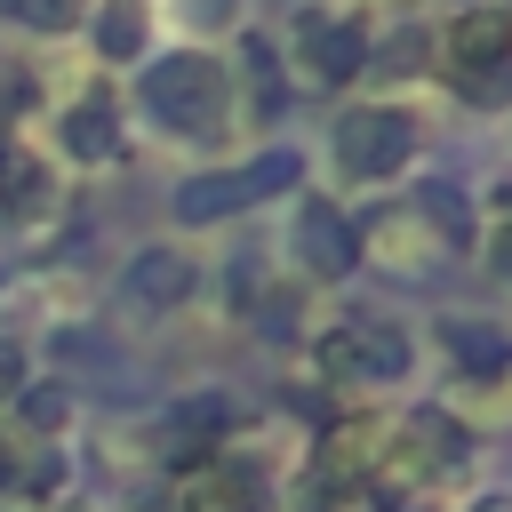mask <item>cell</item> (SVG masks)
I'll return each instance as SVG.
<instances>
[{
  "label": "cell",
  "instance_id": "cell-23",
  "mask_svg": "<svg viewBox=\"0 0 512 512\" xmlns=\"http://www.w3.org/2000/svg\"><path fill=\"white\" fill-rule=\"evenodd\" d=\"M192 8H200V24H224L232 16V0H192Z\"/></svg>",
  "mask_w": 512,
  "mask_h": 512
},
{
  "label": "cell",
  "instance_id": "cell-20",
  "mask_svg": "<svg viewBox=\"0 0 512 512\" xmlns=\"http://www.w3.org/2000/svg\"><path fill=\"white\" fill-rule=\"evenodd\" d=\"M32 384V360H24V344L16 336H0V400H16Z\"/></svg>",
  "mask_w": 512,
  "mask_h": 512
},
{
  "label": "cell",
  "instance_id": "cell-1",
  "mask_svg": "<svg viewBox=\"0 0 512 512\" xmlns=\"http://www.w3.org/2000/svg\"><path fill=\"white\" fill-rule=\"evenodd\" d=\"M144 104H152V120L168 136H224V120H232V72L216 56H200V48L160 56L144 72Z\"/></svg>",
  "mask_w": 512,
  "mask_h": 512
},
{
  "label": "cell",
  "instance_id": "cell-12",
  "mask_svg": "<svg viewBox=\"0 0 512 512\" xmlns=\"http://www.w3.org/2000/svg\"><path fill=\"white\" fill-rule=\"evenodd\" d=\"M64 152H72V160H112V152H120L112 104H104V96H80V104L64 112Z\"/></svg>",
  "mask_w": 512,
  "mask_h": 512
},
{
  "label": "cell",
  "instance_id": "cell-25",
  "mask_svg": "<svg viewBox=\"0 0 512 512\" xmlns=\"http://www.w3.org/2000/svg\"><path fill=\"white\" fill-rule=\"evenodd\" d=\"M464 8H480V0H464Z\"/></svg>",
  "mask_w": 512,
  "mask_h": 512
},
{
  "label": "cell",
  "instance_id": "cell-11",
  "mask_svg": "<svg viewBox=\"0 0 512 512\" xmlns=\"http://www.w3.org/2000/svg\"><path fill=\"white\" fill-rule=\"evenodd\" d=\"M48 200H56L48 160H32L16 136H0V208H8V216H40Z\"/></svg>",
  "mask_w": 512,
  "mask_h": 512
},
{
  "label": "cell",
  "instance_id": "cell-18",
  "mask_svg": "<svg viewBox=\"0 0 512 512\" xmlns=\"http://www.w3.org/2000/svg\"><path fill=\"white\" fill-rule=\"evenodd\" d=\"M240 64H248V104L272 120V112H280V80H272V56H264V40H248V56H240Z\"/></svg>",
  "mask_w": 512,
  "mask_h": 512
},
{
  "label": "cell",
  "instance_id": "cell-24",
  "mask_svg": "<svg viewBox=\"0 0 512 512\" xmlns=\"http://www.w3.org/2000/svg\"><path fill=\"white\" fill-rule=\"evenodd\" d=\"M480 512H512V504H480Z\"/></svg>",
  "mask_w": 512,
  "mask_h": 512
},
{
  "label": "cell",
  "instance_id": "cell-21",
  "mask_svg": "<svg viewBox=\"0 0 512 512\" xmlns=\"http://www.w3.org/2000/svg\"><path fill=\"white\" fill-rule=\"evenodd\" d=\"M448 344H456L464 360H496V352H504V344H496L488 328H472V320H456V328H448Z\"/></svg>",
  "mask_w": 512,
  "mask_h": 512
},
{
  "label": "cell",
  "instance_id": "cell-13",
  "mask_svg": "<svg viewBox=\"0 0 512 512\" xmlns=\"http://www.w3.org/2000/svg\"><path fill=\"white\" fill-rule=\"evenodd\" d=\"M96 40H104V56H112V64H120V56H136V48H144V8H136V0H112V8H104V24H96Z\"/></svg>",
  "mask_w": 512,
  "mask_h": 512
},
{
  "label": "cell",
  "instance_id": "cell-7",
  "mask_svg": "<svg viewBox=\"0 0 512 512\" xmlns=\"http://www.w3.org/2000/svg\"><path fill=\"white\" fill-rule=\"evenodd\" d=\"M376 456H384V424H376V416H344V424L320 432L312 472H320L328 488H352V480H376Z\"/></svg>",
  "mask_w": 512,
  "mask_h": 512
},
{
  "label": "cell",
  "instance_id": "cell-9",
  "mask_svg": "<svg viewBox=\"0 0 512 512\" xmlns=\"http://www.w3.org/2000/svg\"><path fill=\"white\" fill-rule=\"evenodd\" d=\"M120 296H128L136 312H176V304L192 296V256H176V248H144V256H128Z\"/></svg>",
  "mask_w": 512,
  "mask_h": 512
},
{
  "label": "cell",
  "instance_id": "cell-19",
  "mask_svg": "<svg viewBox=\"0 0 512 512\" xmlns=\"http://www.w3.org/2000/svg\"><path fill=\"white\" fill-rule=\"evenodd\" d=\"M0 16H16L32 32H64L72 24V0H0Z\"/></svg>",
  "mask_w": 512,
  "mask_h": 512
},
{
  "label": "cell",
  "instance_id": "cell-3",
  "mask_svg": "<svg viewBox=\"0 0 512 512\" xmlns=\"http://www.w3.org/2000/svg\"><path fill=\"white\" fill-rule=\"evenodd\" d=\"M320 368L344 384H392V376H408V336L392 320H336L320 336Z\"/></svg>",
  "mask_w": 512,
  "mask_h": 512
},
{
  "label": "cell",
  "instance_id": "cell-10",
  "mask_svg": "<svg viewBox=\"0 0 512 512\" xmlns=\"http://www.w3.org/2000/svg\"><path fill=\"white\" fill-rule=\"evenodd\" d=\"M496 56H512V8H464L456 24H448V72H464V64H496Z\"/></svg>",
  "mask_w": 512,
  "mask_h": 512
},
{
  "label": "cell",
  "instance_id": "cell-5",
  "mask_svg": "<svg viewBox=\"0 0 512 512\" xmlns=\"http://www.w3.org/2000/svg\"><path fill=\"white\" fill-rule=\"evenodd\" d=\"M176 504H184V512H264V480H256L240 456H192Z\"/></svg>",
  "mask_w": 512,
  "mask_h": 512
},
{
  "label": "cell",
  "instance_id": "cell-15",
  "mask_svg": "<svg viewBox=\"0 0 512 512\" xmlns=\"http://www.w3.org/2000/svg\"><path fill=\"white\" fill-rule=\"evenodd\" d=\"M448 80H456V96H472V104H504V96H512V56L464 64V72H448Z\"/></svg>",
  "mask_w": 512,
  "mask_h": 512
},
{
  "label": "cell",
  "instance_id": "cell-14",
  "mask_svg": "<svg viewBox=\"0 0 512 512\" xmlns=\"http://www.w3.org/2000/svg\"><path fill=\"white\" fill-rule=\"evenodd\" d=\"M368 248H408L400 264H424L432 256V224L424 216H384V224H368Z\"/></svg>",
  "mask_w": 512,
  "mask_h": 512
},
{
  "label": "cell",
  "instance_id": "cell-22",
  "mask_svg": "<svg viewBox=\"0 0 512 512\" xmlns=\"http://www.w3.org/2000/svg\"><path fill=\"white\" fill-rule=\"evenodd\" d=\"M488 264L512 280V224H496V240H488Z\"/></svg>",
  "mask_w": 512,
  "mask_h": 512
},
{
  "label": "cell",
  "instance_id": "cell-8",
  "mask_svg": "<svg viewBox=\"0 0 512 512\" xmlns=\"http://www.w3.org/2000/svg\"><path fill=\"white\" fill-rule=\"evenodd\" d=\"M296 248H304V272H320V280H344V272L360 264V232H352L344 208H328V200H304Z\"/></svg>",
  "mask_w": 512,
  "mask_h": 512
},
{
  "label": "cell",
  "instance_id": "cell-6",
  "mask_svg": "<svg viewBox=\"0 0 512 512\" xmlns=\"http://www.w3.org/2000/svg\"><path fill=\"white\" fill-rule=\"evenodd\" d=\"M296 64H304V80L344 88V80L368 64V32L344 24V16H304V32H296Z\"/></svg>",
  "mask_w": 512,
  "mask_h": 512
},
{
  "label": "cell",
  "instance_id": "cell-17",
  "mask_svg": "<svg viewBox=\"0 0 512 512\" xmlns=\"http://www.w3.org/2000/svg\"><path fill=\"white\" fill-rule=\"evenodd\" d=\"M16 408H24V424H32V432H56V424L72 416V392H64V384H24V392H16Z\"/></svg>",
  "mask_w": 512,
  "mask_h": 512
},
{
  "label": "cell",
  "instance_id": "cell-2",
  "mask_svg": "<svg viewBox=\"0 0 512 512\" xmlns=\"http://www.w3.org/2000/svg\"><path fill=\"white\" fill-rule=\"evenodd\" d=\"M280 184H296V152H264V160H248V168H224V176H192V184H176V216H184V224H216V216H232V208L280 192Z\"/></svg>",
  "mask_w": 512,
  "mask_h": 512
},
{
  "label": "cell",
  "instance_id": "cell-4",
  "mask_svg": "<svg viewBox=\"0 0 512 512\" xmlns=\"http://www.w3.org/2000/svg\"><path fill=\"white\" fill-rule=\"evenodd\" d=\"M408 152H416V128H408V112L360 104V112H344V120H336V160H344V176H368V184H384L392 168H408Z\"/></svg>",
  "mask_w": 512,
  "mask_h": 512
},
{
  "label": "cell",
  "instance_id": "cell-16",
  "mask_svg": "<svg viewBox=\"0 0 512 512\" xmlns=\"http://www.w3.org/2000/svg\"><path fill=\"white\" fill-rule=\"evenodd\" d=\"M32 104H40V80H32V64L0 56V128H16V120H24Z\"/></svg>",
  "mask_w": 512,
  "mask_h": 512
}]
</instances>
